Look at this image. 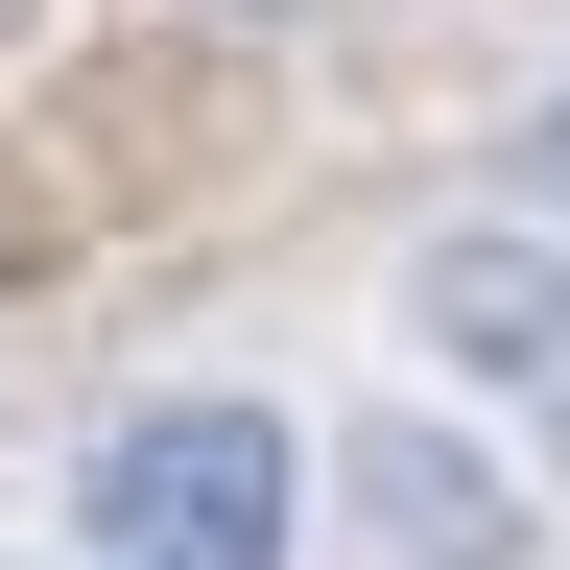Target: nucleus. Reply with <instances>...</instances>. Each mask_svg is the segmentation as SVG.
<instances>
[{
	"label": "nucleus",
	"instance_id": "2",
	"mask_svg": "<svg viewBox=\"0 0 570 570\" xmlns=\"http://www.w3.org/2000/svg\"><path fill=\"white\" fill-rule=\"evenodd\" d=\"M404 333L452 356V381H499V404H570V262L523 238V214L428 238V262H404Z\"/></svg>",
	"mask_w": 570,
	"mask_h": 570
},
{
	"label": "nucleus",
	"instance_id": "3",
	"mask_svg": "<svg viewBox=\"0 0 570 570\" xmlns=\"http://www.w3.org/2000/svg\"><path fill=\"white\" fill-rule=\"evenodd\" d=\"M356 499H381V523H404V570H523V499H499L475 452H452V428H356Z\"/></svg>",
	"mask_w": 570,
	"mask_h": 570
},
{
	"label": "nucleus",
	"instance_id": "1",
	"mask_svg": "<svg viewBox=\"0 0 570 570\" xmlns=\"http://www.w3.org/2000/svg\"><path fill=\"white\" fill-rule=\"evenodd\" d=\"M285 404L238 381H167L96 428V475H71V523H96V570H285Z\"/></svg>",
	"mask_w": 570,
	"mask_h": 570
}]
</instances>
